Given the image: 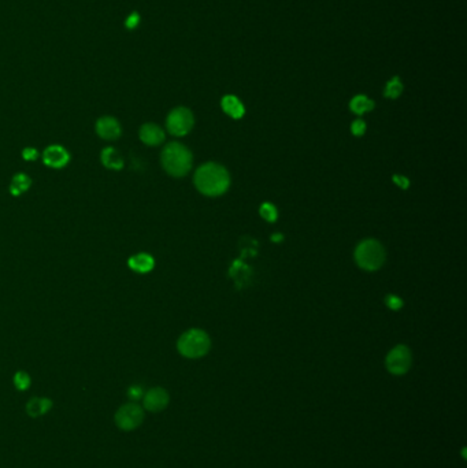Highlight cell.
<instances>
[{
	"mask_svg": "<svg viewBox=\"0 0 467 468\" xmlns=\"http://www.w3.org/2000/svg\"><path fill=\"white\" fill-rule=\"evenodd\" d=\"M143 397H144V408L151 412H161L169 405V393L162 388L148 390Z\"/></svg>",
	"mask_w": 467,
	"mask_h": 468,
	"instance_id": "ba28073f",
	"label": "cell"
},
{
	"mask_svg": "<svg viewBox=\"0 0 467 468\" xmlns=\"http://www.w3.org/2000/svg\"><path fill=\"white\" fill-rule=\"evenodd\" d=\"M413 366V354L406 345H397L386 354L385 367L392 375H404Z\"/></svg>",
	"mask_w": 467,
	"mask_h": 468,
	"instance_id": "5b68a950",
	"label": "cell"
},
{
	"mask_svg": "<svg viewBox=\"0 0 467 468\" xmlns=\"http://www.w3.org/2000/svg\"><path fill=\"white\" fill-rule=\"evenodd\" d=\"M22 156L24 159L26 160H36L38 159V151L35 148H26L24 153H22Z\"/></svg>",
	"mask_w": 467,
	"mask_h": 468,
	"instance_id": "484cf974",
	"label": "cell"
},
{
	"mask_svg": "<svg viewBox=\"0 0 467 468\" xmlns=\"http://www.w3.org/2000/svg\"><path fill=\"white\" fill-rule=\"evenodd\" d=\"M96 133L103 140H117L120 139L122 129L120 122L113 117H103L96 122Z\"/></svg>",
	"mask_w": 467,
	"mask_h": 468,
	"instance_id": "9c48e42d",
	"label": "cell"
},
{
	"mask_svg": "<svg viewBox=\"0 0 467 468\" xmlns=\"http://www.w3.org/2000/svg\"><path fill=\"white\" fill-rule=\"evenodd\" d=\"M144 419V414L141 407L137 404H127L120 408L116 415V421L118 428L122 430H133L138 428Z\"/></svg>",
	"mask_w": 467,
	"mask_h": 468,
	"instance_id": "52a82bcc",
	"label": "cell"
},
{
	"mask_svg": "<svg viewBox=\"0 0 467 468\" xmlns=\"http://www.w3.org/2000/svg\"><path fill=\"white\" fill-rule=\"evenodd\" d=\"M259 212H260L262 218L267 222H274L277 219V210L270 203H263L259 208Z\"/></svg>",
	"mask_w": 467,
	"mask_h": 468,
	"instance_id": "d6986e66",
	"label": "cell"
},
{
	"mask_svg": "<svg viewBox=\"0 0 467 468\" xmlns=\"http://www.w3.org/2000/svg\"><path fill=\"white\" fill-rule=\"evenodd\" d=\"M70 160L69 153L62 146H49L42 153V162L52 169H62Z\"/></svg>",
	"mask_w": 467,
	"mask_h": 468,
	"instance_id": "30bf717a",
	"label": "cell"
},
{
	"mask_svg": "<svg viewBox=\"0 0 467 468\" xmlns=\"http://www.w3.org/2000/svg\"><path fill=\"white\" fill-rule=\"evenodd\" d=\"M140 140L150 146V147H154V146H159L161 143H164L165 140V132L155 123H145L140 127Z\"/></svg>",
	"mask_w": 467,
	"mask_h": 468,
	"instance_id": "8fae6325",
	"label": "cell"
},
{
	"mask_svg": "<svg viewBox=\"0 0 467 468\" xmlns=\"http://www.w3.org/2000/svg\"><path fill=\"white\" fill-rule=\"evenodd\" d=\"M51 408V401L47 398H32L28 403L26 411L31 416H42Z\"/></svg>",
	"mask_w": 467,
	"mask_h": 468,
	"instance_id": "e0dca14e",
	"label": "cell"
},
{
	"mask_svg": "<svg viewBox=\"0 0 467 468\" xmlns=\"http://www.w3.org/2000/svg\"><path fill=\"white\" fill-rule=\"evenodd\" d=\"M138 22H140V17H138V14L137 13H133L129 18L127 20V29H134L137 25H138Z\"/></svg>",
	"mask_w": 467,
	"mask_h": 468,
	"instance_id": "603a6c76",
	"label": "cell"
},
{
	"mask_svg": "<svg viewBox=\"0 0 467 468\" xmlns=\"http://www.w3.org/2000/svg\"><path fill=\"white\" fill-rule=\"evenodd\" d=\"M193 123H195L193 114L191 113V110L185 107L174 109L166 119L168 130L173 136H177V137H182L188 134L192 130Z\"/></svg>",
	"mask_w": 467,
	"mask_h": 468,
	"instance_id": "8992f818",
	"label": "cell"
},
{
	"mask_svg": "<svg viewBox=\"0 0 467 468\" xmlns=\"http://www.w3.org/2000/svg\"><path fill=\"white\" fill-rule=\"evenodd\" d=\"M385 302H386V306L390 310H393V311H397V310H400L403 307V300L400 297H397V296H393V295L386 296Z\"/></svg>",
	"mask_w": 467,
	"mask_h": 468,
	"instance_id": "7402d4cb",
	"label": "cell"
},
{
	"mask_svg": "<svg viewBox=\"0 0 467 468\" xmlns=\"http://www.w3.org/2000/svg\"><path fill=\"white\" fill-rule=\"evenodd\" d=\"M402 92H403V84L400 78L393 77L390 81H388L383 95L385 98H389V99H397L402 95Z\"/></svg>",
	"mask_w": 467,
	"mask_h": 468,
	"instance_id": "ac0fdd59",
	"label": "cell"
},
{
	"mask_svg": "<svg viewBox=\"0 0 467 468\" xmlns=\"http://www.w3.org/2000/svg\"><path fill=\"white\" fill-rule=\"evenodd\" d=\"M127 266H129L130 270H133L136 273H150L155 266V260L150 254L140 252V254H136V255L129 258Z\"/></svg>",
	"mask_w": 467,
	"mask_h": 468,
	"instance_id": "7c38bea8",
	"label": "cell"
},
{
	"mask_svg": "<svg viewBox=\"0 0 467 468\" xmlns=\"http://www.w3.org/2000/svg\"><path fill=\"white\" fill-rule=\"evenodd\" d=\"M144 394H143V389L140 387H132L129 389V397H132L133 400H137V398H141Z\"/></svg>",
	"mask_w": 467,
	"mask_h": 468,
	"instance_id": "d4e9b609",
	"label": "cell"
},
{
	"mask_svg": "<svg viewBox=\"0 0 467 468\" xmlns=\"http://www.w3.org/2000/svg\"><path fill=\"white\" fill-rule=\"evenodd\" d=\"M14 385L17 387V389H28L29 385H31V378H29V375H28L26 373H24V371L17 373L15 377H14Z\"/></svg>",
	"mask_w": 467,
	"mask_h": 468,
	"instance_id": "ffe728a7",
	"label": "cell"
},
{
	"mask_svg": "<svg viewBox=\"0 0 467 468\" xmlns=\"http://www.w3.org/2000/svg\"><path fill=\"white\" fill-rule=\"evenodd\" d=\"M271 240H273V241H281V240H283V235H281V234L277 233L276 235H273V237H271Z\"/></svg>",
	"mask_w": 467,
	"mask_h": 468,
	"instance_id": "4316f807",
	"label": "cell"
},
{
	"mask_svg": "<svg viewBox=\"0 0 467 468\" xmlns=\"http://www.w3.org/2000/svg\"><path fill=\"white\" fill-rule=\"evenodd\" d=\"M102 163L110 170H121L124 167V160L117 150L109 147L102 151Z\"/></svg>",
	"mask_w": 467,
	"mask_h": 468,
	"instance_id": "5bb4252c",
	"label": "cell"
},
{
	"mask_svg": "<svg viewBox=\"0 0 467 468\" xmlns=\"http://www.w3.org/2000/svg\"><path fill=\"white\" fill-rule=\"evenodd\" d=\"M393 181H395V184H397L403 189H407L409 184H410L409 180L406 177H402V176H393Z\"/></svg>",
	"mask_w": 467,
	"mask_h": 468,
	"instance_id": "cb8c5ba5",
	"label": "cell"
},
{
	"mask_svg": "<svg viewBox=\"0 0 467 468\" xmlns=\"http://www.w3.org/2000/svg\"><path fill=\"white\" fill-rule=\"evenodd\" d=\"M385 248L381 242L374 238H367L359 242L355 249L356 265L366 272H376L385 263Z\"/></svg>",
	"mask_w": 467,
	"mask_h": 468,
	"instance_id": "3957f363",
	"label": "cell"
},
{
	"mask_svg": "<svg viewBox=\"0 0 467 468\" xmlns=\"http://www.w3.org/2000/svg\"><path fill=\"white\" fill-rule=\"evenodd\" d=\"M351 132H352V134L356 136V137L363 136L365 132H366V123H365V120H362V119H356V120H354V122H352V126H351Z\"/></svg>",
	"mask_w": 467,
	"mask_h": 468,
	"instance_id": "44dd1931",
	"label": "cell"
},
{
	"mask_svg": "<svg viewBox=\"0 0 467 468\" xmlns=\"http://www.w3.org/2000/svg\"><path fill=\"white\" fill-rule=\"evenodd\" d=\"M349 109H351L352 113H355L358 116H362V114H365L367 111H372L374 109V102L365 95H358L351 100Z\"/></svg>",
	"mask_w": 467,
	"mask_h": 468,
	"instance_id": "9a60e30c",
	"label": "cell"
},
{
	"mask_svg": "<svg viewBox=\"0 0 467 468\" xmlns=\"http://www.w3.org/2000/svg\"><path fill=\"white\" fill-rule=\"evenodd\" d=\"M161 162L168 174L173 177H184L191 171L193 157L185 146L170 143L162 151Z\"/></svg>",
	"mask_w": 467,
	"mask_h": 468,
	"instance_id": "7a4b0ae2",
	"label": "cell"
},
{
	"mask_svg": "<svg viewBox=\"0 0 467 468\" xmlns=\"http://www.w3.org/2000/svg\"><path fill=\"white\" fill-rule=\"evenodd\" d=\"M212 348V340L205 330L191 329L185 332L177 343L178 352L187 359H199L206 356Z\"/></svg>",
	"mask_w": 467,
	"mask_h": 468,
	"instance_id": "277c9868",
	"label": "cell"
},
{
	"mask_svg": "<svg viewBox=\"0 0 467 468\" xmlns=\"http://www.w3.org/2000/svg\"><path fill=\"white\" fill-rule=\"evenodd\" d=\"M193 182L200 194L215 197L223 195L229 189L230 176L223 166L210 162L196 170Z\"/></svg>",
	"mask_w": 467,
	"mask_h": 468,
	"instance_id": "6da1fadb",
	"label": "cell"
},
{
	"mask_svg": "<svg viewBox=\"0 0 467 468\" xmlns=\"http://www.w3.org/2000/svg\"><path fill=\"white\" fill-rule=\"evenodd\" d=\"M31 178L26 174H17L13 177L11 187H10V194L13 196H19L21 194H25L31 188Z\"/></svg>",
	"mask_w": 467,
	"mask_h": 468,
	"instance_id": "2e32d148",
	"label": "cell"
},
{
	"mask_svg": "<svg viewBox=\"0 0 467 468\" xmlns=\"http://www.w3.org/2000/svg\"><path fill=\"white\" fill-rule=\"evenodd\" d=\"M222 110L229 116V117L235 118V119H240L244 116L246 109L243 106V103L233 95H228L222 99L221 102Z\"/></svg>",
	"mask_w": 467,
	"mask_h": 468,
	"instance_id": "4fadbf2b",
	"label": "cell"
}]
</instances>
